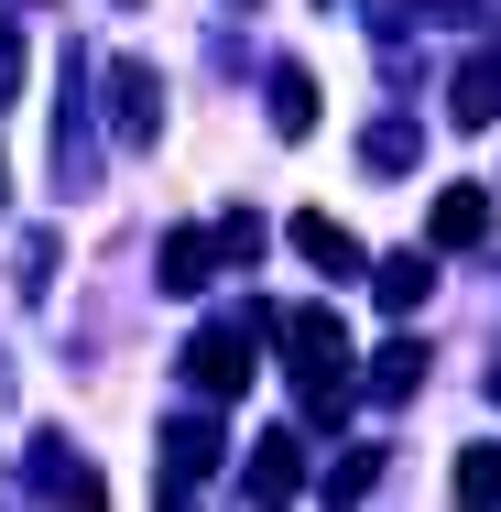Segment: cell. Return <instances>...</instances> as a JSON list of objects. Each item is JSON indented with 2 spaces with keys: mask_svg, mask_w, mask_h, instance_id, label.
I'll use <instances>...</instances> for the list:
<instances>
[{
  "mask_svg": "<svg viewBox=\"0 0 501 512\" xmlns=\"http://www.w3.org/2000/svg\"><path fill=\"white\" fill-rule=\"evenodd\" d=\"M240 11H251V0H240Z\"/></svg>",
  "mask_w": 501,
  "mask_h": 512,
  "instance_id": "cell-23",
  "label": "cell"
},
{
  "mask_svg": "<svg viewBox=\"0 0 501 512\" xmlns=\"http://www.w3.org/2000/svg\"><path fill=\"white\" fill-rule=\"evenodd\" d=\"M414 153H425V131H414V120H371V131H360V164H371V175H403Z\"/></svg>",
  "mask_w": 501,
  "mask_h": 512,
  "instance_id": "cell-14",
  "label": "cell"
},
{
  "mask_svg": "<svg viewBox=\"0 0 501 512\" xmlns=\"http://www.w3.org/2000/svg\"><path fill=\"white\" fill-rule=\"evenodd\" d=\"M22 99V22H11V11H0V109Z\"/></svg>",
  "mask_w": 501,
  "mask_h": 512,
  "instance_id": "cell-20",
  "label": "cell"
},
{
  "mask_svg": "<svg viewBox=\"0 0 501 512\" xmlns=\"http://www.w3.org/2000/svg\"><path fill=\"white\" fill-rule=\"evenodd\" d=\"M240 491H251V502H295V491H305V425H273V436L251 447Z\"/></svg>",
  "mask_w": 501,
  "mask_h": 512,
  "instance_id": "cell-6",
  "label": "cell"
},
{
  "mask_svg": "<svg viewBox=\"0 0 501 512\" xmlns=\"http://www.w3.org/2000/svg\"><path fill=\"white\" fill-rule=\"evenodd\" d=\"M371 295L393 316H414L425 295H436V251H393V262H371Z\"/></svg>",
  "mask_w": 501,
  "mask_h": 512,
  "instance_id": "cell-11",
  "label": "cell"
},
{
  "mask_svg": "<svg viewBox=\"0 0 501 512\" xmlns=\"http://www.w3.org/2000/svg\"><path fill=\"white\" fill-rule=\"evenodd\" d=\"M327 491H338V502H360V491H382V447H349V458L327 469Z\"/></svg>",
  "mask_w": 501,
  "mask_h": 512,
  "instance_id": "cell-17",
  "label": "cell"
},
{
  "mask_svg": "<svg viewBox=\"0 0 501 512\" xmlns=\"http://www.w3.org/2000/svg\"><path fill=\"white\" fill-rule=\"evenodd\" d=\"M491 404H501V360H491Z\"/></svg>",
  "mask_w": 501,
  "mask_h": 512,
  "instance_id": "cell-22",
  "label": "cell"
},
{
  "mask_svg": "<svg viewBox=\"0 0 501 512\" xmlns=\"http://www.w3.org/2000/svg\"><path fill=\"white\" fill-rule=\"evenodd\" d=\"M273 131H284V142L316 131V77H305V66H273Z\"/></svg>",
  "mask_w": 501,
  "mask_h": 512,
  "instance_id": "cell-13",
  "label": "cell"
},
{
  "mask_svg": "<svg viewBox=\"0 0 501 512\" xmlns=\"http://www.w3.org/2000/svg\"><path fill=\"white\" fill-rule=\"evenodd\" d=\"M22 480H33V491H77V502H99V469L66 458V436H33V447H22Z\"/></svg>",
  "mask_w": 501,
  "mask_h": 512,
  "instance_id": "cell-10",
  "label": "cell"
},
{
  "mask_svg": "<svg viewBox=\"0 0 501 512\" xmlns=\"http://www.w3.org/2000/svg\"><path fill=\"white\" fill-rule=\"evenodd\" d=\"M262 327H273V316H262ZM262 327H251V316H207L197 338H186V393H197V404L251 393V371H262Z\"/></svg>",
  "mask_w": 501,
  "mask_h": 512,
  "instance_id": "cell-2",
  "label": "cell"
},
{
  "mask_svg": "<svg viewBox=\"0 0 501 512\" xmlns=\"http://www.w3.org/2000/svg\"><path fill=\"white\" fill-rule=\"evenodd\" d=\"M273 338H284V371H295V404L305 414H338L349 393H360V349H349V327H338V306H273Z\"/></svg>",
  "mask_w": 501,
  "mask_h": 512,
  "instance_id": "cell-1",
  "label": "cell"
},
{
  "mask_svg": "<svg viewBox=\"0 0 501 512\" xmlns=\"http://www.w3.org/2000/svg\"><path fill=\"white\" fill-rule=\"evenodd\" d=\"M458 502H501V447H469L458 458Z\"/></svg>",
  "mask_w": 501,
  "mask_h": 512,
  "instance_id": "cell-18",
  "label": "cell"
},
{
  "mask_svg": "<svg viewBox=\"0 0 501 512\" xmlns=\"http://www.w3.org/2000/svg\"><path fill=\"white\" fill-rule=\"evenodd\" d=\"M447 120H458V131H491V120H501V55H469V66H458Z\"/></svg>",
  "mask_w": 501,
  "mask_h": 512,
  "instance_id": "cell-9",
  "label": "cell"
},
{
  "mask_svg": "<svg viewBox=\"0 0 501 512\" xmlns=\"http://www.w3.org/2000/svg\"><path fill=\"white\" fill-rule=\"evenodd\" d=\"M295 251L316 262V273H371V262H360V240H349L327 207H305V218H295Z\"/></svg>",
  "mask_w": 501,
  "mask_h": 512,
  "instance_id": "cell-12",
  "label": "cell"
},
{
  "mask_svg": "<svg viewBox=\"0 0 501 512\" xmlns=\"http://www.w3.org/2000/svg\"><path fill=\"white\" fill-rule=\"evenodd\" d=\"M109 131H120L131 153H142V142L164 131V77H153L142 55H120V66H109Z\"/></svg>",
  "mask_w": 501,
  "mask_h": 512,
  "instance_id": "cell-4",
  "label": "cell"
},
{
  "mask_svg": "<svg viewBox=\"0 0 501 512\" xmlns=\"http://www.w3.org/2000/svg\"><path fill=\"white\" fill-rule=\"evenodd\" d=\"M218 458H229V436H218L207 414H175V425H164V502L207 491V480H218Z\"/></svg>",
  "mask_w": 501,
  "mask_h": 512,
  "instance_id": "cell-3",
  "label": "cell"
},
{
  "mask_svg": "<svg viewBox=\"0 0 501 512\" xmlns=\"http://www.w3.org/2000/svg\"><path fill=\"white\" fill-rule=\"evenodd\" d=\"M469 0H371V33L393 44V33H414V22H458Z\"/></svg>",
  "mask_w": 501,
  "mask_h": 512,
  "instance_id": "cell-15",
  "label": "cell"
},
{
  "mask_svg": "<svg viewBox=\"0 0 501 512\" xmlns=\"http://www.w3.org/2000/svg\"><path fill=\"white\" fill-rule=\"evenodd\" d=\"M218 262H229V251H218V229H164L153 284H164V295H207V284H218Z\"/></svg>",
  "mask_w": 501,
  "mask_h": 512,
  "instance_id": "cell-5",
  "label": "cell"
},
{
  "mask_svg": "<svg viewBox=\"0 0 501 512\" xmlns=\"http://www.w3.org/2000/svg\"><path fill=\"white\" fill-rule=\"evenodd\" d=\"M360 393H371V404H414V393H425V338H414V327L371 349V371H360Z\"/></svg>",
  "mask_w": 501,
  "mask_h": 512,
  "instance_id": "cell-8",
  "label": "cell"
},
{
  "mask_svg": "<svg viewBox=\"0 0 501 512\" xmlns=\"http://www.w3.org/2000/svg\"><path fill=\"white\" fill-rule=\"evenodd\" d=\"M425 240H436V251H480V240H491V186H436Z\"/></svg>",
  "mask_w": 501,
  "mask_h": 512,
  "instance_id": "cell-7",
  "label": "cell"
},
{
  "mask_svg": "<svg viewBox=\"0 0 501 512\" xmlns=\"http://www.w3.org/2000/svg\"><path fill=\"white\" fill-rule=\"evenodd\" d=\"M218 251H229V273H251V262H262V218L229 207V218H218Z\"/></svg>",
  "mask_w": 501,
  "mask_h": 512,
  "instance_id": "cell-16",
  "label": "cell"
},
{
  "mask_svg": "<svg viewBox=\"0 0 501 512\" xmlns=\"http://www.w3.org/2000/svg\"><path fill=\"white\" fill-rule=\"evenodd\" d=\"M0 207H11V164H0Z\"/></svg>",
  "mask_w": 501,
  "mask_h": 512,
  "instance_id": "cell-21",
  "label": "cell"
},
{
  "mask_svg": "<svg viewBox=\"0 0 501 512\" xmlns=\"http://www.w3.org/2000/svg\"><path fill=\"white\" fill-rule=\"evenodd\" d=\"M11 284L44 306V284H55V229H33V240H22V273H11Z\"/></svg>",
  "mask_w": 501,
  "mask_h": 512,
  "instance_id": "cell-19",
  "label": "cell"
}]
</instances>
